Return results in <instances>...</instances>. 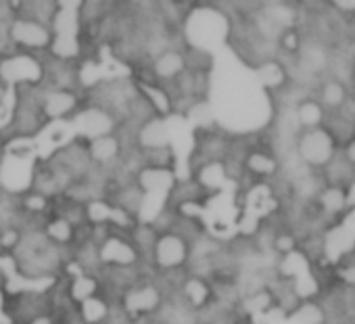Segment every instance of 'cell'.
I'll return each mask as SVG.
<instances>
[{
  "label": "cell",
  "instance_id": "6da1fadb",
  "mask_svg": "<svg viewBox=\"0 0 355 324\" xmlns=\"http://www.w3.org/2000/svg\"><path fill=\"white\" fill-rule=\"evenodd\" d=\"M165 289L153 280V278H144L140 282H136L134 287L125 289L119 297H117V305L123 309V314L132 320V322H142L148 318H155L163 303H165Z\"/></svg>",
  "mask_w": 355,
  "mask_h": 324
},
{
  "label": "cell",
  "instance_id": "7a4b0ae2",
  "mask_svg": "<svg viewBox=\"0 0 355 324\" xmlns=\"http://www.w3.org/2000/svg\"><path fill=\"white\" fill-rule=\"evenodd\" d=\"M191 257H193V243L180 232L167 230L157 237L148 264L161 274L163 272L175 274V272H187Z\"/></svg>",
  "mask_w": 355,
  "mask_h": 324
},
{
  "label": "cell",
  "instance_id": "3957f363",
  "mask_svg": "<svg viewBox=\"0 0 355 324\" xmlns=\"http://www.w3.org/2000/svg\"><path fill=\"white\" fill-rule=\"evenodd\" d=\"M7 36H9V44L13 51L26 53V55H36V57L46 55L55 40V32L51 26L30 19V17H21V15H15L9 22Z\"/></svg>",
  "mask_w": 355,
  "mask_h": 324
},
{
  "label": "cell",
  "instance_id": "277c9868",
  "mask_svg": "<svg viewBox=\"0 0 355 324\" xmlns=\"http://www.w3.org/2000/svg\"><path fill=\"white\" fill-rule=\"evenodd\" d=\"M73 123V130L78 132V138L88 142L107 134H117L121 130V121L115 113H111L105 107L84 103L80 111L69 119Z\"/></svg>",
  "mask_w": 355,
  "mask_h": 324
},
{
  "label": "cell",
  "instance_id": "5b68a950",
  "mask_svg": "<svg viewBox=\"0 0 355 324\" xmlns=\"http://www.w3.org/2000/svg\"><path fill=\"white\" fill-rule=\"evenodd\" d=\"M98 262H101V270L138 268L144 264L130 237L125 232H115V230L98 243Z\"/></svg>",
  "mask_w": 355,
  "mask_h": 324
},
{
  "label": "cell",
  "instance_id": "8992f818",
  "mask_svg": "<svg viewBox=\"0 0 355 324\" xmlns=\"http://www.w3.org/2000/svg\"><path fill=\"white\" fill-rule=\"evenodd\" d=\"M82 105H84V94L80 90L40 86V111L46 119V123L71 119L80 111Z\"/></svg>",
  "mask_w": 355,
  "mask_h": 324
},
{
  "label": "cell",
  "instance_id": "52a82bcc",
  "mask_svg": "<svg viewBox=\"0 0 355 324\" xmlns=\"http://www.w3.org/2000/svg\"><path fill=\"white\" fill-rule=\"evenodd\" d=\"M128 148L130 146L123 140L121 132L107 134V136H101V138L86 142V151H88V159H90L92 168L109 172V174H113L119 168Z\"/></svg>",
  "mask_w": 355,
  "mask_h": 324
},
{
  "label": "cell",
  "instance_id": "ba28073f",
  "mask_svg": "<svg viewBox=\"0 0 355 324\" xmlns=\"http://www.w3.org/2000/svg\"><path fill=\"white\" fill-rule=\"evenodd\" d=\"M187 69H189V63H187L184 46H173L148 59L144 80L155 82L159 86H171Z\"/></svg>",
  "mask_w": 355,
  "mask_h": 324
},
{
  "label": "cell",
  "instance_id": "9c48e42d",
  "mask_svg": "<svg viewBox=\"0 0 355 324\" xmlns=\"http://www.w3.org/2000/svg\"><path fill=\"white\" fill-rule=\"evenodd\" d=\"M128 146L136 148L140 153L171 146V128L167 126V119L165 117H153V119L140 123L138 128H132V136H130Z\"/></svg>",
  "mask_w": 355,
  "mask_h": 324
},
{
  "label": "cell",
  "instance_id": "30bf717a",
  "mask_svg": "<svg viewBox=\"0 0 355 324\" xmlns=\"http://www.w3.org/2000/svg\"><path fill=\"white\" fill-rule=\"evenodd\" d=\"M173 293L195 314L205 309L214 299V289H211L209 280L205 276H199V274H193V272H184V276L180 278L178 289Z\"/></svg>",
  "mask_w": 355,
  "mask_h": 324
},
{
  "label": "cell",
  "instance_id": "8fae6325",
  "mask_svg": "<svg viewBox=\"0 0 355 324\" xmlns=\"http://www.w3.org/2000/svg\"><path fill=\"white\" fill-rule=\"evenodd\" d=\"M40 228H42V235L46 237V241L63 251H71L80 241V230L69 220H65L63 216H59L55 212H51L42 220Z\"/></svg>",
  "mask_w": 355,
  "mask_h": 324
},
{
  "label": "cell",
  "instance_id": "7c38bea8",
  "mask_svg": "<svg viewBox=\"0 0 355 324\" xmlns=\"http://www.w3.org/2000/svg\"><path fill=\"white\" fill-rule=\"evenodd\" d=\"M63 293H65L67 301L76 307V305H80L82 301H86L90 297L105 295V282H103L101 274L82 272V274H76V276L67 278V284H65Z\"/></svg>",
  "mask_w": 355,
  "mask_h": 324
},
{
  "label": "cell",
  "instance_id": "4fadbf2b",
  "mask_svg": "<svg viewBox=\"0 0 355 324\" xmlns=\"http://www.w3.org/2000/svg\"><path fill=\"white\" fill-rule=\"evenodd\" d=\"M111 309H113V303L109 295L105 293V295L90 297L82 301L80 305H76V316L80 324H107Z\"/></svg>",
  "mask_w": 355,
  "mask_h": 324
},
{
  "label": "cell",
  "instance_id": "5bb4252c",
  "mask_svg": "<svg viewBox=\"0 0 355 324\" xmlns=\"http://www.w3.org/2000/svg\"><path fill=\"white\" fill-rule=\"evenodd\" d=\"M282 270L291 276H295V287H297V293L307 297V295H313L315 293V280L311 278L309 274V266H307V259L301 255V253H288L284 264H282Z\"/></svg>",
  "mask_w": 355,
  "mask_h": 324
},
{
  "label": "cell",
  "instance_id": "9a60e30c",
  "mask_svg": "<svg viewBox=\"0 0 355 324\" xmlns=\"http://www.w3.org/2000/svg\"><path fill=\"white\" fill-rule=\"evenodd\" d=\"M332 153V142L330 136L315 130L311 134H307L301 142V155L309 164H324V161L330 157Z\"/></svg>",
  "mask_w": 355,
  "mask_h": 324
},
{
  "label": "cell",
  "instance_id": "2e32d148",
  "mask_svg": "<svg viewBox=\"0 0 355 324\" xmlns=\"http://www.w3.org/2000/svg\"><path fill=\"white\" fill-rule=\"evenodd\" d=\"M226 180H228V172H226L224 164H220V161H205L199 170L197 185H199V189L218 191L226 185Z\"/></svg>",
  "mask_w": 355,
  "mask_h": 324
},
{
  "label": "cell",
  "instance_id": "e0dca14e",
  "mask_svg": "<svg viewBox=\"0 0 355 324\" xmlns=\"http://www.w3.org/2000/svg\"><path fill=\"white\" fill-rule=\"evenodd\" d=\"M355 245V237L345 228H334L332 232H328L326 237V253H328V259L330 262H338V257L347 251H351Z\"/></svg>",
  "mask_w": 355,
  "mask_h": 324
},
{
  "label": "cell",
  "instance_id": "ac0fdd59",
  "mask_svg": "<svg viewBox=\"0 0 355 324\" xmlns=\"http://www.w3.org/2000/svg\"><path fill=\"white\" fill-rule=\"evenodd\" d=\"M247 168L253 174L268 176V174H272L276 170V161L272 157H268L266 153H251L247 157Z\"/></svg>",
  "mask_w": 355,
  "mask_h": 324
},
{
  "label": "cell",
  "instance_id": "d6986e66",
  "mask_svg": "<svg viewBox=\"0 0 355 324\" xmlns=\"http://www.w3.org/2000/svg\"><path fill=\"white\" fill-rule=\"evenodd\" d=\"M255 80H257L261 86H266V88H274V86H278V84L284 80V74H282V69H280L276 63H266V65H261V67L257 69Z\"/></svg>",
  "mask_w": 355,
  "mask_h": 324
},
{
  "label": "cell",
  "instance_id": "ffe728a7",
  "mask_svg": "<svg viewBox=\"0 0 355 324\" xmlns=\"http://www.w3.org/2000/svg\"><path fill=\"white\" fill-rule=\"evenodd\" d=\"M291 322H293V324H320V322H322V314H320L318 307L305 305V307H301V309L291 318Z\"/></svg>",
  "mask_w": 355,
  "mask_h": 324
},
{
  "label": "cell",
  "instance_id": "44dd1931",
  "mask_svg": "<svg viewBox=\"0 0 355 324\" xmlns=\"http://www.w3.org/2000/svg\"><path fill=\"white\" fill-rule=\"evenodd\" d=\"M320 117H322V111H320V107L313 105V103H305V105L299 109V119H301L305 126H315V123L320 121Z\"/></svg>",
  "mask_w": 355,
  "mask_h": 324
},
{
  "label": "cell",
  "instance_id": "7402d4cb",
  "mask_svg": "<svg viewBox=\"0 0 355 324\" xmlns=\"http://www.w3.org/2000/svg\"><path fill=\"white\" fill-rule=\"evenodd\" d=\"M324 205H326L330 212H338V210H343V205H345V197H343V193H340V191H328V193L324 195Z\"/></svg>",
  "mask_w": 355,
  "mask_h": 324
},
{
  "label": "cell",
  "instance_id": "603a6c76",
  "mask_svg": "<svg viewBox=\"0 0 355 324\" xmlns=\"http://www.w3.org/2000/svg\"><path fill=\"white\" fill-rule=\"evenodd\" d=\"M57 314L51 309V312H42V314H38V316H34V318H30L28 322H24V324H57Z\"/></svg>",
  "mask_w": 355,
  "mask_h": 324
},
{
  "label": "cell",
  "instance_id": "cb8c5ba5",
  "mask_svg": "<svg viewBox=\"0 0 355 324\" xmlns=\"http://www.w3.org/2000/svg\"><path fill=\"white\" fill-rule=\"evenodd\" d=\"M326 101L330 105H338L343 101V88L338 84H328L326 86Z\"/></svg>",
  "mask_w": 355,
  "mask_h": 324
},
{
  "label": "cell",
  "instance_id": "d4e9b609",
  "mask_svg": "<svg viewBox=\"0 0 355 324\" xmlns=\"http://www.w3.org/2000/svg\"><path fill=\"white\" fill-rule=\"evenodd\" d=\"M276 243H278V249H282L286 253H293V239L291 237H280Z\"/></svg>",
  "mask_w": 355,
  "mask_h": 324
},
{
  "label": "cell",
  "instance_id": "484cf974",
  "mask_svg": "<svg viewBox=\"0 0 355 324\" xmlns=\"http://www.w3.org/2000/svg\"><path fill=\"white\" fill-rule=\"evenodd\" d=\"M343 226H345V228L355 237V210L347 216V220H345V224H343Z\"/></svg>",
  "mask_w": 355,
  "mask_h": 324
},
{
  "label": "cell",
  "instance_id": "4316f807",
  "mask_svg": "<svg viewBox=\"0 0 355 324\" xmlns=\"http://www.w3.org/2000/svg\"><path fill=\"white\" fill-rule=\"evenodd\" d=\"M336 7L345 9V11H353L355 9V0H338Z\"/></svg>",
  "mask_w": 355,
  "mask_h": 324
},
{
  "label": "cell",
  "instance_id": "83f0119b",
  "mask_svg": "<svg viewBox=\"0 0 355 324\" xmlns=\"http://www.w3.org/2000/svg\"><path fill=\"white\" fill-rule=\"evenodd\" d=\"M7 284H9V276H7L5 268L0 266V291H5V289H7Z\"/></svg>",
  "mask_w": 355,
  "mask_h": 324
},
{
  "label": "cell",
  "instance_id": "f1b7e54d",
  "mask_svg": "<svg viewBox=\"0 0 355 324\" xmlns=\"http://www.w3.org/2000/svg\"><path fill=\"white\" fill-rule=\"evenodd\" d=\"M343 278H345L347 282H355V268L345 270V272H343Z\"/></svg>",
  "mask_w": 355,
  "mask_h": 324
},
{
  "label": "cell",
  "instance_id": "f546056e",
  "mask_svg": "<svg viewBox=\"0 0 355 324\" xmlns=\"http://www.w3.org/2000/svg\"><path fill=\"white\" fill-rule=\"evenodd\" d=\"M347 203H349V205H355V185L351 187V191H349V195H347Z\"/></svg>",
  "mask_w": 355,
  "mask_h": 324
},
{
  "label": "cell",
  "instance_id": "4dcf8cb0",
  "mask_svg": "<svg viewBox=\"0 0 355 324\" xmlns=\"http://www.w3.org/2000/svg\"><path fill=\"white\" fill-rule=\"evenodd\" d=\"M295 44H297V40H295L293 36H288V38H286V46H288V49H293Z\"/></svg>",
  "mask_w": 355,
  "mask_h": 324
},
{
  "label": "cell",
  "instance_id": "1f68e13d",
  "mask_svg": "<svg viewBox=\"0 0 355 324\" xmlns=\"http://www.w3.org/2000/svg\"><path fill=\"white\" fill-rule=\"evenodd\" d=\"M349 157H351V159L355 161V142H353V144L349 146Z\"/></svg>",
  "mask_w": 355,
  "mask_h": 324
},
{
  "label": "cell",
  "instance_id": "d6a6232c",
  "mask_svg": "<svg viewBox=\"0 0 355 324\" xmlns=\"http://www.w3.org/2000/svg\"><path fill=\"white\" fill-rule=\"evenodd\" d=\"M57 324H65V322H59V320H57Z\"/></svg>",
  "mask_w": 355,
  "mask_h": 324
},
{
  "label": "cell",
  "instance_id": "836d02e7",
  "mask_svg": "<svg viewBox=\"0 0 355 324\" xmlns=\"http://www.w3.org/2000/svg\"><path fill=\"white\" fill-rule=\"evenodd\" d=\"M134 324H136V322H134Z\"/></svg>",
  "mask_w": 355,
  "mask_h": 324
}]
</instances>
